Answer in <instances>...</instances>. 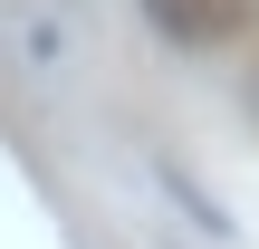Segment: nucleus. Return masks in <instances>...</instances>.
<instances>
[{"label": "nucleus", "mask_w": 259, "mask_h": 249, "mask_svg": "<svg viewBox=\"0 0 259 249\" xmlns=\"http://www.w3.org/2000/svg\"><path fill=\"white\" fill-rule=\"evenodd\" d=\"M250 115H259V67H250Z\"/></svg>", "instance_id": "4"}, {"label": "nucleus", "mask_w": 259, "mask_h": 249, "mask_svg": "<svg viewBox=\"0 0 259 249\" xmlns=\"http://www.w3.org/2000/svg\"><path fill=\"white\" fill-rule=\"evenodd\" d=\"M144 10H154V29L183 38V48H211V38L240 19V0H144Z\"/></svg>", "instance_id": "2"}, {"label": "nucleus", "mask_w": 259, "mask_h": 249, "mask_svg": "<svg viewBox=\"0 0 259 249\" xmlns=\"http://www.w3.org/2000/svg\"><path fill=\"white\" fill-rule=\"evenodd\" d=\"M154 182H163V192H173V202L192 211V230H211V240H231V221H221V202H202V182H192L183 163H154Z\"/></svg>", "instance_id": "3"}, {"label": "nucleus", "mask_w": 259, "mask_h": 249, "mask_svg": "<svg viewBox=\"0 0 259 249\" xmlns=\"http://www.w3.org/2000/svg\"><path fill=\"white\" fill-rule=\"evenodd\" d=\"M0 38H10V48H19V67H38V77H48V67H67V29H58L48 10H29V0H0Z\"/></svg>", "instance_id": "1"}]
</instances>
